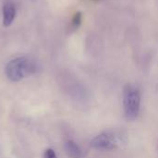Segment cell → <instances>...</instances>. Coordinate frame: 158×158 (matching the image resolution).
<instances>
[{
  "label": "cell",
  "instance_id": "1",
  "mask_svg": "<svg viewBox=\"0 0 158 158\" xmlns=\"http://www.w3.org/2000/svg\"><path fill=\"white\" fill-rule=\"evenodd\" d=\"M39 67V64L34 59L27 56H19L10 60L6 64L5 73L9 81L17 82L36 73Z\"/></svg>",
  "mask_w": 158,
  "mask_h": 158
},
{
  "label": "cell",
  "instance_id": "3",
  "mask_svg": "<svg viewBox=\"0 0 158 158\" xmlns=\"http://www.w3.org/2000/svg\"><path fill=\"white\" fill-rule=\"evenodd\" d=\"M91 145L93 148L99 151H110L117 147L118 139L112 132H103L92 140Z\"/></svg>",
  "mask_w": 158,
  "mask_h": 158
},
{
  "label": "cell",
  "instance_id": "4",
  "mask_svg": "<svg viewBox=\"0 0 158 158\" xmlns=\"http://www.w3.org/2000/svg\"><path fill=\"white\" fill-rule=\"evenodd\" d=\"M2 13H3V25L5 27L10 26L15 20L17 15V9L15 4L11 1H6L3 5Z\"/></svg>",
  "mask_w": 158,
  "mask_h": 158
},
{
  "label": "cell",
  "instance_id": "2",
  "mask_svg": "<svg viewBox=\"0 0 158 158\" xmlns=\"http://www.w3.org/2000/svg\"><path fill=\"white\" fill-rule=\"evenodd\" d=\"M141 94L137 87L128 84L123 92V106L125 116L129 120L137 118L140 112Z\"/></svg>",
  "mask_w": 158,
  "mask_h": 158
},
{
  "label": "cell",
  "instance_id": "5",
  "mask_svg": "<svg viewBox=\"0 0 158 158\" xmlns=\"http://www.w3.org/2000/svg\"><path fill=\"white\" fill-rule=\"evenodd\" d=\"M65 150L68 156L70 158H82V153L79 145L72 142V141H68L65 143Z\"/></svg>",
  "mask_w": 158,
  "mask_h": 158
},
{
  "label": "cell",
  "instance_id": "6",
  "mask_svg": "<svg viewBox=\"0 0 158 158\" xmlns=\"http://www.w3.org/2000/svg\"><path fill=\"white\" fill-rule=\"evenodd\" d=\"M81 22V14L79 12V13H76L75 16L73 17L71 25H72V27H73L74 29H77V28L80 26Z\"/></svg>",
  "mask_w": 158,
  "mask_h": 158
},
{
  "label": "cell",
  "instance_id": "7",
  "mask_svg": "<svg viewBox=\"0 0 158 158\" xmlns=\"http://www.w3.org/2000/svg\"><path fill=\"white\" fill-rule=\"evenodd\" d=\"M43 157L44 158H57V156H56V153H55V151H54L53 149H51V148H48V149H46V150L44 151Z\"/></svg>",
  "mask_w": 158,
  "mask_h": 158
}]
</instances>
